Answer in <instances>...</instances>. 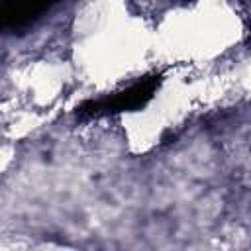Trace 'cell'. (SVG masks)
Instances as JSON below:
<instances>
[{
    "mask_svg": "<svg viewBox=\"0 0 251 251\" xmlns=\"http://www.w3.org/2000/svg\"><path fill=\"white\" fill-rule=\"evenodd\" d=\"M159 86V76H145L139 78L137 82L129 84L127 88L102 96L98 100H88L86 104L80 106L78 114L84 118H100L116 112H127V110H137L143 108L155 94Z\"/></svg>",
    "mask_w": 251,
    "mask_h": 251,
    "instance_id": "cell-1",
    "label": "cell"
},
{
    "mask_svg": "<svg viewBox=\"0 0 251 251\" xmlns=\"http://www.w3.org/2000/svg\"><path fill=\"white\" fill-rule=\"evenodd\" d=\"M61 0H0V22L6 31H22L33 25Z\"/></svg>",
    "mask_w": 251,
    "mask_h": 251,
    "instance_id": "cell-2",
    "label": "cell"
}]
</instances>
